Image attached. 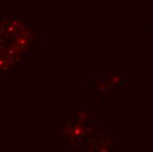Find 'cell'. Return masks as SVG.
<instances>
[{
    "label": "cell",
    "mask_w": 153,
    "mask_h": 152,
    "mask_svg": "<svg viewBox=\"0 0 153 152\" xmlns=\"http://www.w3.org/2000/svg\"><path fill=\"white\" fill-rule=\"evenodd\" d=\"M84 132V127H83L81 124H77V125L73 127L71 136L74 137V138H77V137H79V136H81V135H83Z\"/></svg>",
    "instance_id": "1"
},
{
    "label": "cell",
    "mask_w": 153,
    "mask_h": 152,
    "mask_svg": "<svg viewBox=\"0 0 153 152\" xmlns=\"http://www.w3.org/2000/svg\"><path fill=\"white\" fill-rule=\"evenodd\" d=\"M30 40H29L27 37H25V36H20V37H18L16 39V44L18 46H19L20 48H23L25 46H27V44L29 43Z\"/></svg>",
    "instance_id": "2"
},
{
    "label": "cell",
    "mask_w": 153,
    "mask_h": 152,
    "mask_svg": "<svg viewBox=\"0 0 153 152\" xmlns=\"http://www.w3.org/2000/svg\"><path fill=\"white\" fill-rule=\"evenodd\" d=\"M121 77L118 75H115V76H113L109 78V83L110 84H113V85H117L121 82Z\"/></svg>",
    "instance_id": "3"
},
{
    "label": "cell",
    "mask_w": 153,
    "mask_h": 152,
    "mask_svg": "<svg viewBox=\"0 0 153 152\" xmlns=\"http://www.w3.org/2000/svg\"><path fill=\"white\" fill-rule=\"evenodd\" d=\"M77 116H78L79 120L81 121H84L86 120V118H87V114L84 111H78L77 112Z\"/></svg>",
    "instance_id": "4"
},
{
    "label": "cell",
    "mask_w": 153,
    "mask_h": 152,
    "mask_svg": "<svg viewBox=\"0 0 153 152\" xmlns=\"http://www.w3.org/2000/svg\"><path fill=\"white\" fill-rule=\"evenodd\" d=\"M16 31H17V27L12 25V24L6 27V32L8 34H14V33H16Z\"/></svg>",
    "instance_id": "5"
},
{
    "label": "cell",
    "mask_w": 153,
    "mask_h": 152,
    "mask_svg": "<svg viewBox=\"0 0 153 152\" xmlns=\"http://www.w3.org/2000/svg\"><path fill=\"white\" fill-rule=\"evenodd\" d=\"M72 130H73L72 126H67L65 127V129H64V133L67 135H72Z\"/></svg>",
    "instance_id": "6"
},
{
    "label": "cell",
    "mask_w": 153,
    "mask_h": 152,
    "mask_svg": "<svg viewBox=\"0 0 153 152\" xmlns=\"http://www.w3.org/2000/svg\"><path fill=\"white\" fill-rule=\"evenodd\" d=\"M106 88H107V86H106V84H105V83H100V84H99V89L100 91H105L106 90Z\"/></svg>",
    "instance_id": "7"
},
{
    "label": "cell",
    "mask_w": 153,
    "mask_h": 152,
    "mask_svg": "<svg viewBox=\"0 0 153 152\" xmlns=\"http://www.w3.org/2000/svg\"><path fill=\"white\" fill-rule=\"evenodd\" d=\"M99 150L100 151H103V152H105V151H108L109 149H108V147L107 146H106V145H104V146H101V147H99Z\"/></svg>",
    "instance_id": "8"
}]
</instances>
